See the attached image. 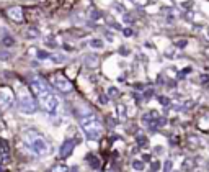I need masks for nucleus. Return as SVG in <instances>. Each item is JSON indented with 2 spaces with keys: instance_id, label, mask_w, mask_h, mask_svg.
Listing matches in <instances>:
<instances>
[{
  "instance_id": "nucleus-18",
  "label": "nucleus",
  "mask_w": 209,
  "mask_h": 172,
  "mask_svg": "<svg viewBox=\"0 0 209 172\" xmlns=\"http://www.w3.org/2000/svg\"><path fill=\"white\" fill-rule=\"evenodd\" d=\"M186 44H188V39H177L175 41V46L177 48H180V49H183V48H186Z\"/></svg>"
},
{
  "instance_id": "nucleus-8",
  "label": "nucleus",
  "mask_w": 209,
  "mask_h": 172,
  "mask_svg": "<svg viewBox=\"0 0 209 172\" xmlns=\"http://www.w3.org/2000/svg\"><path fill=\"white\" fill-rule=\"evenodd\" d=\"M7 16L15 23H23V20H25V13H23L21 7H8L7 8Z\"/></svg>"
},
{
  "instance_id": "nucleus-9",
  "label": "nucleus",
  "mask_w": 209,
  "mask_h": 172,
  "mask_svg": "<svg viewBox=\"0 0 209 172\" xmlns=\"http://www.w3.org/2000/svg\"><path fill=\"white\" fill-rule=\"evenodd\" d=\"M0 43H2L5 48H11V46L15 44V38L10 36V34H5V36H2V39H0Z\"/></svg>"
},
{
  "instance_id": "nucleus-32",
  "label": "nucleus",
  "mask_w": 209,
  "mask_h": 172,
  "mask_svg": "<svg viewBox=\"0 0 209 172\" xmlns=\"http://www.w3.org/2000/svg\"><path fill=\"white\" fill-rule=\"evenodd\" d=\"M72 172H79V169L77 167H72Z\"/></svg>"
},
{
  "instance_id": "nucleus-17",
  "label": "nucleus",
  "mask_w": 209,
  "mask_h": 172,
  "mask_svg": "<svg viewBox=\"0 0 209 172\" xmlns=\"http://www.w3.org/2000/svg\"><path fill=\"white\" fill-rule=\"evenodd\" d=\"M144 167H146V164L142 162V161H132V169L134 170H144Z\"/></svg>"
},
{
  "instance_id": "nucleus-11",
  "label": "nucleus",
  "mask_w": 209,
  "mask_h": 172,
  "mask_svg": "<svg viewBox=\"0 0 209 172\" xmlns=\"http://www.w3.org/2000/svg\"><path fill=\"white\" fill-rule=\"evenodd\" d=\"M38 36H39V31H38L36 26H30V28H28V31H26V38L28 39H34Z\"/></svg>"
},
{
  "instance_id": "nucleus-12",
  "label": "nucleus",
  "mask_w": 209,
  "mask_h": 172,
  "mask_svg": "<svg viewBox=\"0 0 209 172\" xmlns=\"http://www.w3.org/2000/svg\"><path fill=\"white\" fill-rule=\"evenodd\" d=\"M49 57H51V61H52V62H56V64H62V62L66 61L64 54H61V53H54V54H51Z\"/></svg>"
},
{
  "instance_id": "nucleus-19",
  "label": "nucleus",
  "mask_w": 209,
  "mask_h": 172,
  "mask_svg": "<svg viewBox=\"0 0 209 172\" xmlns=\"http://www.w3.org/2000/svg\"><path fill=\"white\" fill-rule=\"evenodd\" d=\"M150 170H152V172L160 170V162H159V161H154V162L150 164Z\"/></svg>"
},
{
  "instance_id": "nucleus-14",
  "label": "nucleus",
  "mask_w": 209,
  "mask_h": 172,
  "mask_svg": "<svg viewBox=\"0 0 209 172\" xmlns=\"http://www.w3.org/2000/svg\"><path fill=\"white\" fill-rule=\"evenodd\" d=\"M103 46H105V43L101 41V39H98V38L90 39V48H93V49H101Z\"/></svg>"
},
{
  "instance_id": "nucleus-25",
  "label": "nucleus",
  "mask_w": 209,
  "mask_h": 172,
  "mask_svg": "<svg viewBox=\"0 0 209 172\" xmlns=\"http://www.w3.org/2000/svg\"><path fill=\"white\" fill-rule=\"evenodd\" d=\"M123 34H124L126 38H129V36H132V34H134V31H132L131 28H124V30H123Z\"/></svg>"
},
{
  "instance_id": "nucleus-20",
  "label": "nucleus",
  "mask_w": 209,
  "mask_h": 172,
  "mask_svg": "<svg viewBox=\"0 0 209 172\" xmlns=\"http://www.w3.org/2000/svg\"><path fill=\"white\" fill-rule=\"evenodd\" d=\"M157 99H159V102L162 103V105H170V99H168V97L160 95V97H157Z\"/></svg>"
},
{
  "instance_id": "nucleus-27",
  "label": "nucleus",
  "mask_w": 209,
  "mask_h": 172,
  "mask_svg": "<svg viewBox=\"0 0 209 172\" xmlns=\"http://www.w3.org/2000/svg\"><path fill=\"white\" fill-rule=\"evenodd\" d=\"M108 95H118V89H116V87H109L108 89Z\"/></svg>"
},
{
  "instance_id": "nucleus-7",
  "label": "nucleus",
  "mask_w": 209,
  "mask_h": 172,
  "mask_svg": "<svg viewBox=\"0 0 209 172\" xmlns=\"http://www.w3.org/2000/svg\"><path fill=\"white\" fill-rule=\"evenodd\" d=\"M77 143H79L77 138H67V139L62 143L61 149H59V156H61L62 159L69 157V156H70V154L74 152V148L77 146Z\"/></svg>"
},
{
  "instance_id": "nucleus-28",
  "label": "nucleus",
  "mask_w": 209,
  "mask_h": 172,
  "mask_svg": "<svg viewBox=\"0 0 209 172\" xmlns=\"http://www.w3.org/2000/svg\"><path fill=\"white\" fill-rule=\"evenodd\" d=\"M109 102V99H108V95H100V103H105V105H106V103Z\"/></svg>"
},
{
  "instance_id": "nucleus-16",
  "label": "nucleus",
  "mask_w": 209,
  "mask_h": 172,
  "mask_svg": "<svg viewBox=\"0 0 209 172\" xmlns=\"http://www.w3.org/2000/svg\"><path fill=\"white\" fill-rule=\"evenodd\" d=\"M136 141H137V144L141 146V148L147 146V143H149V139H147L146 136H142V135H137V136H136Z\"/></svg>"
},
{
  "instance_id": "nucleus-3",
  "label": "nucleus",
  "mask_w": 209,
  "mask_h": 172,
  "mask_svg": "<svg viewBox=\"0 0 209 172\" xmlns=\"http://www.w3.org/2000/svg\"><path fill=\"white\" fill-rule=\"evenodd\" d=\"M23 141H25L26 148L30 149L31 152L36 154V156H46V154L49 152V144L41 136V133H38L36 130L23 131Z\"/></svg>"
},
{
  "instance_id": "nucleus-4",
  "label": "nucleus",
  "mask_w": 209,
  "mask_h": 172,
  "mask_svg": "<svg viewBox=\"0 0 209 172\" xmlns=\"http://www.w3.org/2000/svg\"><path fill=\"white\" fill-rule=\"evenodd\" d=\"M15 99H16V103H18V108L23 113L33 115L34 112L38 110V103H36V100H34L31 90L28 89L26 85H23V84L20 85L18 90H16Z\"/></svg>"
},
{
  "instance_id": "nucleus-1",
  "label": "nucleus",
  "mask_w": 209,
  "mask_h": 172,
  "mask_svg": "<svg viewBox=\"0 0 209 172\" xmlns=\"http://www.w3.org/2000/svg\"><path fill=\"white\" fill-rule=\"evenodd\" d=\"M28 79H30V85H31L41 108L48 113H56L59 110V99L51 92V85L41 76H38V74H30Z\"/></svg>"
},
{
  "instance_id": "nucleus-30",
  "label": "nucleus",
  "mask_w": 209,
  "mask_h": 172,
  "mask_svg": "<svg viewBox=\"0 0 209 172\" xmlns=\"http://www.w3.org/2000/svg\"><path fill=\"white\" fill-rule=\"evenodd\" d=\"M150 95H154V90L150 89V90H147L146 94H144V97H146V99H150Z\"/></svg>"
},
{
  "instance_id": "nucleus-5",
  "label": "nucleus",
  "mask_w": 209,
  "mask_h": 172,
  "mask_svg": "<svg viewBox=\"0 0 209 172\" xmlns=\"http://www.w3.org/2000/svg\"><path fill=\"white\" fill-rule=\"evenodd\" d=\"M51 84H52V87L57 89L59 92H62V94H69V92H72V89H74L72 82L61 72H57L51 77Z\"/></svg>"
},
{
  "instance_id": "nucleus-26",
  "label": "nucleus",
  "mask_w": 209,
  "mask_h": 172,
  "mask_svg": "<svg viewBox=\"0 0 209 172\" xmlns=\"http://www.w3.org/2000/svg\"><path fill=\"white\" fill-rule=\"evenodd\" d=\"M106 121H108V125L111 126V128H113V126L116 125V120H114L113 117H106Z\"/></svg>"
},
{
  "instance_id": "nucleus-6",
  "label": "nucleus",
  "mask_w": 209,
  "mask_h": 172,
  "mask_svg": "<svg viewBox=\"0 0 209 172\" xmlns=\"http://www.w3.org/2000/svg\"><path fill=\"white\" fill-rule=\"evenodd\" d=\"M15 100V94L8 85H2L0 87V112H5L11 107Z\"/></svg>"
},
{
  "instance_id": "nucleus-23",
  "label": "nucleus",
  "mask_w": 209,
  "mask_h": 172,
  "mask_svg": "<svg viewBox=\"0 0 209 172\" xmlns=\"http://www.w3.org/2000/svg\"><path fill=\"white\" fill-rule=\"evenodd\" d=\"M173 167V164H172V161H165V165H164V172H170Z\"/></svg>"
},
{
  "instance_id": "nucleus-2",
  "label": "nucleus",
  "mask_w": 209,
  "mask_h": 172,
  "mask_svg": "<svg viewBox=\"0 0 209 172\" xmlns=\"http://www.w3.org/2000/svg\"><path fill=\"white\" fill-rule=\"evenodd\" d=\"M79 125H80V128H82V131L85 133V136L88 138V139H100V138L103 136V123H101V120L96 117V115L93 112H90V110H87L85 113H82L79 117Z\"/></svg>"
},
{
  "instance_id": "nucleus-15",
  "label": "nucleus",
  "mask_w": 209,
  "mask_h": 172,
  "mask_svg": "<svg viewBox=\"0 0 209 172\" xmlns=\"http://www.w3.org/2000/svg\"><path fill=\"white\" fill-rule=\"evenodd\" d=\"M49 172H69V167L66 164H56V165H52V169Z\"/></svg>"
},
{
  "instance_id": "nucleus-29",
  "label": "nucleus",
  "mask_w": 209,
  "mask_h": 172,
  "mask_svg": "<svg viewBox=\"0 0 209 172\" xmlns=\"http://www.w3.org/2000/svg\"><path fill=\"white\" fill-rule=\"evenodd\" d=\"M201 82L203 84H207L209 82V76H207V74H203V76H201Z\"/></svg>"
},
{
  "instance_id": "nucleus-13",
  "label": "nucleus",
  "mask_w": 209,
  "mask_h": 172,
  "mask_svg": "<svg viewBox=\"0 0 209 172\" xmlns=\"http://www.w3.org/2000/svg\"><path fill=\"white\" fill-rule=\"evenodd\" d=\"M85 62H87V66H88V67H96L98 66L96 56H87L85 57Z\"/></svg>"
},
{
  "instance_id": "nucleus-22",
  "label": "nucleus",
  "mask_w": 209,
  "mask_h": 172,
  "mask_svg": "<svg viewBox=\"0 0 209 172\" xmlns=\"http://www.w3.org/2000/svg\"><path fill=\"white\" fill-rule=\"evenodd\" d=\"M188 143H191V144H194V146H198V144H199V139H198L194 135H191V136H188Z\"/></svg>"
},
{
  "instance_id": "nucleus-10",
  "label": "nucleus",
  "mask_w": 209,
  "mask_h": 172,
  "mask_svg": "<svg viewBox=\"0 0 209 172\" xmlns=\"http://www.w3.org/2000/svg\"><path fill=\"white\" fill-rule=\"evenodd\" d=\"M88 161H90L88 164H90L92 169H100V165H101L100 164V159H98L95 154H88Z\"/></svg>"
},
{
  "instance_id": "nucleus-31",
  "label": "nucleus",
  "mask_w": 209,
  "mask_h": 172,
  "mask_svg": "<svg viewBox=\"0 0 209 172\" xmlns=\"http://www.w3.org/2000/svg\"><path fill=\"white\" fill-rule=\"evenodd\" d=\"M190 72H191V67H185L183 72H181V76H186V74H190Z\"/></svg>"
},
{
  "instance_id": "nucleus-21",
  "label": "nucleus",
  "mask_w": 209,
  "mask_h": 172,
  "mask_svg": "<svg viewBox=\"0 0 209 172\" xmlns=\"http://www.w3.org/2000/svg\"><path fill=\"white\" fill-rule=\"evenodd\" d=\"M51 54L48 53V51H38V59H48Z\"/></svg>"
},
{
  "instance_id": "nucleus-24",
  "label": "nucleus",
  "mask_w": 209,
  "mask_h": 172,
  "mask_svg": "<svg viewBox=\"0 0 209 172\" xmlns=\"http://www.w3.org/2000/svg\"><path fill=\"white\" fill-rule=\"evenodd\" d=\"M191 167H193V164H191V161H190V159H186V161H185V162H183V170H190Z\"/></svg>"
}]
</instances>
